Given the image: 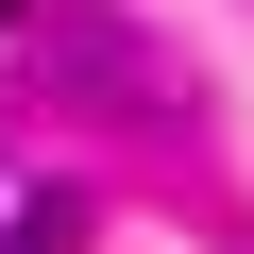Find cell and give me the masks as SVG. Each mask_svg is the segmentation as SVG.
Here are the masks:
<instances>
[{"mask_svg": "<svg viewBox=\"0 0 254 254\" xmlns=\"http://www.w3.org/2000/svg\"><path fill=\"white\" fill-rule=\"evenodd\" d=\"M0 254H85V203H68V187H34L17 220H0Z\"/></svg>", "mask_w": 254, "mask_h": 254, "instance_id": "6da1fadb", "label": "cell"}, {"mask_svg": "<svg viewBox=\"0 0 254 254\" xmlns=\"http://www.w3.org/2000/svg\"><path fill=\"white\" fill-rule=\"evenodd\" d=\"M17 17H34V0H0V34H17Z\"/></svg>", "mask_w": 254, "mask_h": 254, "instance_id": "7a4b0ae2", "label": "cell"}]
</instances>
